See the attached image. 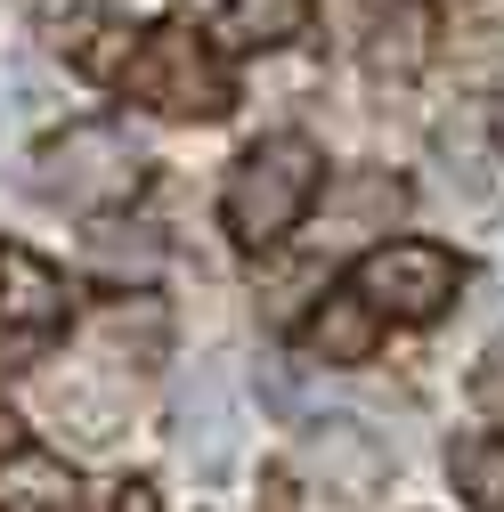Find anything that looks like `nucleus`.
Instances as JSON below:
<instances>
[{
  "label": "nucleus",
  "instance_id": "obj_8",
  "mask_svg": "<svg viewBox=\"0 0 504 512\" xmlns=\"http://www.w3.org/2000/svg\"><path fill=\"white\" fill-rule=\"evenodd\" d=\"M0 309H9V342H49L66 326V285H57L33 252H0Z\"/></svg>",
  "mask_w": 504,
  "mask_h": 512
},
{
  "label": "nucleus",
  "instance_id": "obj_14",
  "mask_svg": "<svg viewBox=\"0 0 504 512\" xmlns=\"http://www.w3.org/2000/svg\"><path fill=\"white\" fill-rule=\"evenodd\" d=\"M41 25H49L57 41H74V49H82V33L98 25V0H49V9H41Z\"/></svg>",
  "mask_w": 504,
  "mask_h": 512
},
{
  "label": "nucleus",
  "instance_id": "obj_13",
  "mask_svg": "<svg viewBox=\"0 0 504 512\" xmlns=\"http://www.w3.org/2000/svg\"><path fill=\"white\" fill-rule=\"evenodd\" d=\"M90 269L98 277H155L163 269V244L147 236V228H90Z\"/></svg>",
  "mask_w": 504,
  "mask_h": 512
},
{
  "label": "nucleus",
  "instance_id": "obj_3",
  "mask_svg": "<svg viewBox=\"0 0 504 512\" xmlns=\"http://www.w3.org/2000/svg\"><path fill=\"white\" fill-rule=\"evenodd\" d=\"M122 98L155 114H228V74L196 25H155L122 66Z\"/></svg>",
  "mask_w": 504,
  "mask_h": 512
},
{
  "label": "nucleus",
  "instance_id": "obj_17",
  "mask_svg": "<svg viewBox=\"0 0 504 512\" xmlns=\"http://www.w3.org/2000/svg\"><path fill=\"white\" fill-rule=\"evenodd\" d=\"M496 147H504V90H496Z\"/></svg>",
  "mask_w": 504,
  "mask_h": 512
},
{
  "label": "nucleus",
  "instance_id": "obj_6",
  "mask_svg": "<svg viewBox=\"0 0 504 512\" xmlns=\"http://www.w3.org/2000/svg\"><path fill=\"white\" fill-rule=\"evenodd\" d=\"M179 456L196 464L204 480H228V464H236V431H244V415H236V382L220 374V366H187L179 374Z\"/></svg>",
  "mask_w": 504,
  "mask_h": 512
},
{
  "label": "nucleus",
  "instance_id": "obj_10",
  "mask_svg": "<svg viewBox=\"0 0 504 512\" xmlns=\"http://www.w3.org/2000/svg\"><path fill=\"white\" fill-rule=\"evenodd\" d=\"M74 496V472L49 447H9L0 456V512H57Z\"/></svg>",
  "mask_w": 504,
  "mask_h": 512
},
{
  "label": "nucleus",
  "instance_id": "obj_5",
  "mask_svg": "<svg viewBox=\"0 0 504 512\" xmlns=\"http://www.w3.org/2000/svg\"><path fill=\"white\" fill-rule=\"evenodd\" d=\"M358 293L383 317H439L456 301V261L439 244H383L358 261Z\"/></svg>",
  "mask_w": 504,
  "mask_h": 512
},
{
  "label": "nucleus",
  "instance_id": "obj_16",
  "mask_svg": "<svg viewBox=\"0 0 504 512\" xmlns=\"http://www.w3.org/2000/svg\"><path fill=\"white\" fill-rule=\"evenodd\" d=\"M114 512H163V504H155L147 480H131V488H114Z\"/></svg>",
  "mask_w": 504,
  "mask_h": 512
},
{
  "label": "nucleus",
  "instance_id": "obj_4",
  "mask_svg": "<svg viewBox=\"0 0 504 512\" xmlns=\"http://www.w3.org/2000/svg\"><path fill=\"white\" fill-rule=\"evenodd\" d=\"M301 472L318 480L334 504H366V496H383V480H391V447L374 439L358 415H326V423L301 431Z\"/></svg>",
  "mask_w": 504,
  "mask_h": 512
},
{
  "label": "nucleus",
  "instance_id": "obj_12",
  "mask_svg": "<svg viewBox=\"0 0 504 512\" xmlns=\"http://www.w3.org/2000/svg\"><path fill=\"white\" fill-rule=\"evenodd\" d=\"M456 488H464L480 512H504V431L456 439Z\"/></svg>",
  "mask_w": 504,
  "mask_h": 512
},
{
  "label": "nucleus",
  "instance_id": "obj_1",
  "mask_svg": "<svg viewBox=\"0 0 504 512\" xmlns=\"http://www.w3.org/2000/svg\"><path fill=\"white\" fill-rule=\"evenodd\" d=\"M318 179H326V155L309 147L301 131H277V139H261L236 171H228V196H220V212H228V236L236 244H277L309 204H318Z\"/></svg>",
  "mask_w": 504,
  "mask_h": 512
},
{
  "label": "nucleus",
  "instance_id": "obj_2",
  "mask_svg": "<svg viewBox=\"0 0 504 512\" xmlns=\"http://www.w3.org/2000/svg\"><path fill=\"white\" fill-rule=\"evenodd\" d=\"M147 147L131 139V122H74L33 155V187L66 212H106V204H131L139 196V171Z\"/></svg>",
  "mask_w": 504,
  "mask_h": 512
},
{
  "label": "nucleus",
  "instance_id": "obj_11",
  "mask_svg": "<svg viewBox=\"0 0 504 512\" xmlns=\"http://www.w3.org/2000/svg\"><path fill=\"white\" fill-rule=\"evenodd\" d=\"M374 317H383V309H374L358 285L334 293V301L318 309V326H309V350H318L326 366H358V358H374Z\"/></svg>",
  "mask_w": 504,
  "mask_h": 512
},
{
  "label": "nucleus",
  "instance_id": "obj_7",
  "mask_svg": "<svg viewBox=\"0 0 504 512\" xmlns=\"http://www.w3.org/2000/svg\"><path fill=\"white\" fill-rule=\"evenodd\" d=\"M407 212V187L391 171H342L326 187V244H358V236H391V220Z\"/></svg>",
  "mask_w": 504,
  "mask_h": 512
},
{
  "label": "nucleus",
  "instance_id": "obj_15",
  "mask_svg": "<svg viewBox=\"0 0 504 512\" xmlns=\"http://www.w3.org/2000/svg\"><path fill=\"white\" fill-rule=\"evenodd\" d=\"M472 391H480L488 407H504V342H488V358H480V374H472Z\"/></svg>",
  "mask_w": 504,
  "mask_h": 512
},
{
  "label": "nucleus",
  "instance_id": "obj_9",
  "mask_svg": "<svg viewBox=\"0 0 504 512\" xmlns=\"http://www.w3.org/2000/svg\"><path fill=\"white\" fill-rule=\"evenodd\" d=\"M301 25H309V0H220V17H212V33L228 49H285V41H301Z\"/></svg>",
  "mask_w": 504,
  "mask_h": 512
}]
</instances>
